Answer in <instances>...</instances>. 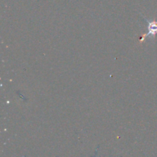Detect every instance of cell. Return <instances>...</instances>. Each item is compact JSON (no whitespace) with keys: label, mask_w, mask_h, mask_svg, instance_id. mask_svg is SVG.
I'll return each mask as SVG.
<instances>
[{"label":"cell","mask_w":157,"mask_h":157,"mask_svg":"<svg viewBox=\"0 0 157 157\" xmlns=\"http://www.w3.org/2000/svg\"><path fill=\"white\" fill-rule=\"evenodd\" d=\"M147 21L148 22L149 25V33L147 34V35L145 36H150V35H151L150 36L152 37H154L155 35L157 34V21Z\"/></svg>","instance_id":"obj_1"}]
</instances>
